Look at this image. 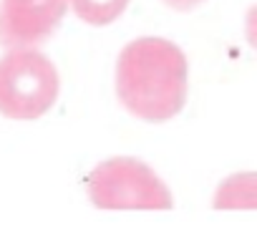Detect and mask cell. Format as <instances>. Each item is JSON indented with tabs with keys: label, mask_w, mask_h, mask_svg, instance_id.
Segmentation results:
<instances>
[{
	"label": "cell",
	"mask_w": 257,
	"mask_h": 247,
	"mask_svg": "<svg viewBox=\"0 0 257 247\" xmlns=\"http://www.w3.org/2000/svg\"><path fill=\"white\" fill-rule=\"evenodd\" d=\"M56 66L36 48H11L0 58V113L6 118H41L58 98Z\"/></svg>",
	"instance_id": "2"
},
{
	"label": "cell",
	"mask_w": 257,
	"mask_h": 247,
	"mask_svg": "<svg viewBox=\"0 0 257 247\" xmlns=\"http://www.w3.org/2000/svg\"><path fill=\"white\" fill-rule=\"evenodd\" d=\"M202 3H204V0H164V6H169L177 13H189V11L199 8Z\"/></svg>",
	"instance_id": "6"
},
{
	"label": "cell",
	"mask_w": 257,
	"mask_h": 247,
	"mask_svg": "<svg viewBox=\"0 0 257 247\" xmlns=\"http://www.w3.org/2000/svg\"><path fill=\"white\" fill-rule=\"evenodd\" d=\"M88 194L98 207H172L164 182L132 157L101 162L88 177Z\"/></svg>",
	"instance_id": "3"
},
{
	"label": "cell",
	"mask_w": 257,
	"mask_h": 247,
	"mask_svg": "<svg viewBox=\"0 0 257 247\" xmlns=\"http://www.w3.org/2000/svg\"><path fill=\"white\" fill-rule=\"evenodd\" d=\"M73 13L88 26L113 23L128 6V0H68Z\"/></svg>",
	"instance_id": "5"
},
{
	"label": "cell",
	"mask_w": 257,
	"mask_h": 247,
	"mask_svg": "<svg viewBox=\"0 0 257 247\" xmlns=\"http://www.w3.org/2000/svg\"><path fill=\"white\" fill-rule=\"evenodd\" d=\"M116 93L128 113L169 121L187 103V58L167 38L132 41L118 56Z\"/></svg>",
	"instance_id": "1"
},
{
	"label": "cell",
	"mask_w": 257,
	"mask_h": 247,
	"mask_svg": "<svg viewBox=\"0 0 257 247\" xmlns=\"http://www.w3.org/2000/svg\"><path fill=\"white\" fill-rule=\"evenodd\" d=\"M68 0H0V46L36 48L51 38Z\"/></svg>",
	"instance_id": "4"
}]
</instances>
